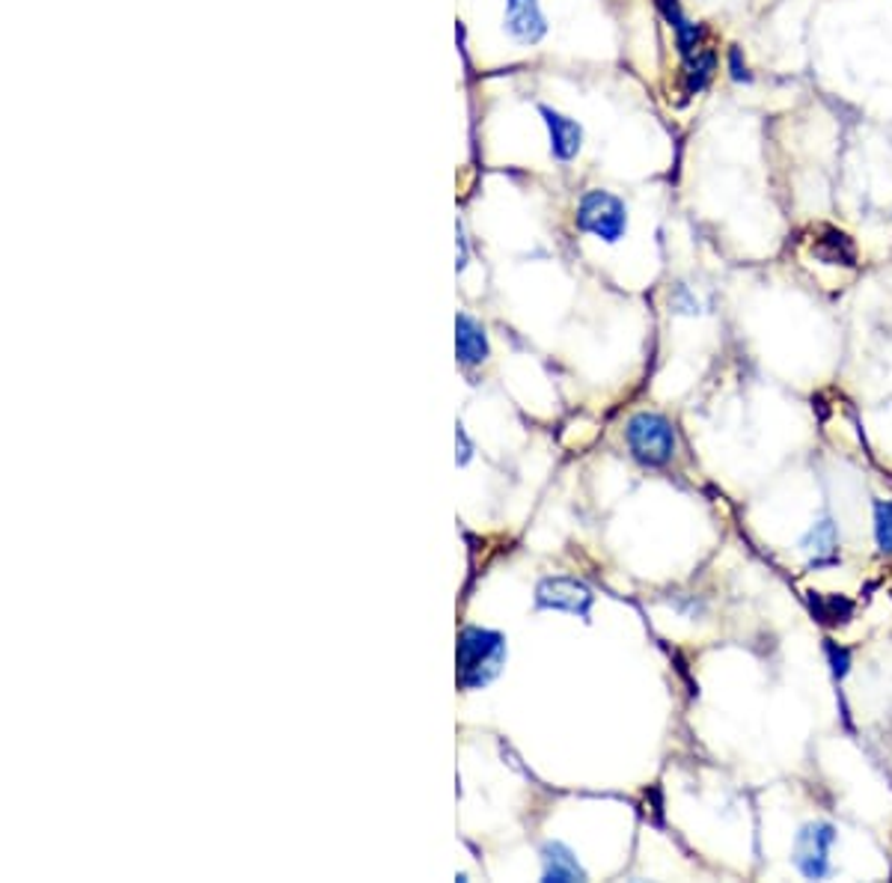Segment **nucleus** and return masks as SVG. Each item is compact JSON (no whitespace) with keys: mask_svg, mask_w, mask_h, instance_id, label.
I'll use <instances>...</instances> for the list:
<instances>
[{"mask_svg":"<svg viewBox=\"0 0 892 883\" xmlns=\"http://www.w3.org/2000/svg\"><path fill=\"white\" fill-rule=\"evenodd\" d=\"M714 65H717V57L714 51H699L697 57H690L688 65H685V78H688V93H699L702 87L711 81V75H714Z\"/></svg>","mask_w":892,"mask_h":883,"instance_id":"obj_13","label":"nucleus"},{"mask_svg":"<svg viewBox=\"0 0 892 883\" xmlns=\"http://www.w3.org/2000/svg\"><path fill=\"white\" fill-rule=\"evenodd\" d=\"M800 548L807 554L809 568H828L839 562V530L830 518H821L809 527V532L800 539Z\"/></svg>","mask_w":892,"mask_h":883,"instance_id":"obj_8","label":"nucleus"},{"mask_svg":"<svg viewBox=\"0 0 892 883\" xmlns=\"http://www.w3.org/2000/svg\"><path fill=\"white\" fill-rule=\"evenodd\" d=\"M874 541L881 554H892V500L874 503Z\"/></svg>","mask_w":892,"mask_h":883,"instance_id":"obj_14","label":"nucleus"},{"mask_svg":"<svg viewBox=\"0 0 892 883\" xmlns=\"http://www.w3.org/2000/svg\"><path fill=\"white\" fill-rule=\"evenodd\" d=\"M828 658H830V667H833V676H848V663H851V654H848V649H842V646H837V642H828Z\"/></svg>","mask_w":892,"mask_h":883,"instance_id":"obj_16","label":"nucleus"},{"mask_svg":"<svg viewBox=\"0 0 892 883\" xmlns=\"http://www.w3.org/2000/svg\"><path fill=\"white\" fill-rule=\"evenodd\" d=\"M506 28H509L511 39H518L524 45H536L548 33V21H545L539 0H509L506 3Z\"/></svg>","mask_w":892,"mask_h":883,"instance_id":"obj_6","label":"nucleus"},{"mask_svg":"<svg viewBox=\"0 0 892 883\" xmlns=\"http://www.w3.org/2000/svg\"><path fill=\"white\" fill-rule=\"evenodd\" d=\"M577 226L601 242H619L628 230V209L610 191H586L577 203Z\"/></svg>","mask_w":892,"mask_h":883,"instance_id":"obj_3","label":"nucleus"},{"mask_svg":"<svg viewBox=\"0 0 892 883\" xmlns=\"http://www.w3.org/2000/svg\"><path fill=\"white\" fill-rule=\"evenodd\" d=\"M625 437H628L631 456L646 467L669 465L672 456H676V447H679V437H676L672 423H669L667 417L655 414V410H640V414H633V417L628 419Z\"/></svg>","mask_w":892,"mask_h":883,"instance_id":"obj_2","label":"nucleus"},{"mask_svg":"<svg viewBox=\"0 0 892 883\" xmlns=\"http://www.w3.org/2000/svg\"><path fill=\"white\" fill-rule=\"evenodd\" d=\"M541 877L545 881H584L586 872L566 845L548 842L541 848Z\"/></svg>","mask_w":892,"mask_h":883,"instance_id":"obj_9","label":"nucleus"},{"mask_svg":"<svg viewBox=\"0 0 892 883\" xmlns=\"http://www.w3.org/2000/svg\"><path fill=\"white\" fill-rule=\"evenodd\" d=\"M456 348L458 361L465 366H479L488 357V336L483 325L470 316H458L456 322Z\"/></svg>","mask_w":892,"mask_h":883,"instance_id":"obj_10","label":"nucleus"},{"mask_svg":"<svg viewBox=\"0 0 892 883\" xmlns=\"http://www.w3.org/2000/svg\"><path fill=\"white\" fill-rule=\"evenodd\" d=\"M837 828L830 821H809L794 836V865L803 877L821 881L830 874V851L837 845Z\"/></svg>","mask_w":892,"mask_h":883,"instance_id":"obj_4","label":"nucleus"},{"mask_svg":"<svg viewBox=\"0 0 892 883\" xmlns=\"http://www.w3.org/2000/svg\"><path fill=\"white\" fill-rule=\"evenodd\" d=\"M729 75H732V81H738V84H750V81H753V75H750V69L743 63V54L738 45L729 48Z\"/></svg>","mask_w":892,"mask_h":883,"instance_id":"obj_15","label":"nucleus"},{"mask_svg":"<svg viewBox=\"0 0 892 883\" xmlns=\"http://www.w3.org/2000/svg\"><path fill=\"white\" fill-rule=\"evenodd\" d=\"M536 601L545 610H562V613L589 616L595 596L584 583H577L571 577H548L541 580L536 589Z\"/></svg>","mask_w":892,"mask_h":883,"instance_id":"obj_5","label":"nucleus"},{"mask_svg":"<svg viewBox=\"0 0 892 883\" xmlns=\"http://www.w3.org/2000/svg\"><path fill=\"white\" fill-rule=\"evenodd\" d=\"M506 660L503 633L488 628H465L458 637V684L467 690L485 688L500 676Z\"/></svg>","mask_w":892,"mask_h":883,"instance_id":"obj_1","label":"nucleus"},{"mask_svg":"<svg viewBox=\"0 0 892 883\" xmlns=\"http://www.w3.org/2000/svg\"><path fill=\"white\" fill-rule=\"evenodd\" d=\"M539 113L541 120H545V125H548L550 152H554V159L557 161L575 159L577 152H580V143H584V129H580L571 116L554 111V108H545V104L539 108Z\"/></svg>","mask_w":892,"mask_h":883,"instance_id":"obj_7","label":"nucleus"},{"mask_svg":"<svg viewBox=\"0 0 892 883\" xmlns=\"http://www.w3.org/2000/svg\"><path fill=\"white\" fill-rule=\"evenodd\" d=\"M828 233V238H818L815 242V256H821L824 262H830V265H854L856 260V251L854 244H851V238L842 233H837V230H824Z\"/></svg>","mask_w":892,"mask_h":883,"instance_id":"obj_11","label":"nucleus"},{"mask_svg":"<svg viewBox=\"0 0 892 883\" xmlns=\"http://www.w3.org/2000/svg\"><path fill=\"white\" fill-rule=\"evenodd\" d=\"M809 605H812V613H815L818 622L824 625H845L854 616V605L842 596H818V592H812Z\"/></svg>","mask_w":892,"mask_h":883,"instance_id":"obj_12","label":"nucleus"}]
</instances>
